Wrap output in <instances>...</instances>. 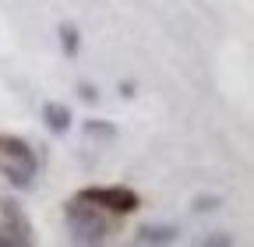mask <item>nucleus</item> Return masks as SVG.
<instances>
[{
    "mask_svg": "<svg viewBox=\"0 0 254 247\" xmlns=\"http://www.w3.org/2000/svg\"><path fill=\"white\" fill-rule=\"evenodd\" d=\"M85 134H88V138H106V141H113V138H117V127H113V124H106V120H85Z\"/></svg>",
    "mask_w": 254,
    "mask_h": 247,
    "instance_id": "obj_8",
    "label": "nucleus"
},
{
    "mask_svg": "<svg viewBox=\"0 0 254 247\" xmlns=\"http://www.w3.org/2000/svg\"><path fill=\"white\" fill-rule=\"evenodd\" d=\"M134 240L138 244H173L177 240V226H141L138 233H134Z\"/></svg>",
    "mask_w": 254,
    "mask_h": 247,
    "instance_id": "obj_6",
    "label": "nucleus"
},
{
    "mask_svg": "<svg viewBox=\"0 0 254 247\" xmlns=\"http://www.w3.org/2000/svg\"><path fill=\"white\" fill-rule=\"evenodd\" d=\"M71 110H67V103H57V99H46L43 103V124L53 131V134H67L71 131Z\"/></svg>",
    "mask_w": 254,
    "mask_h": 247,
    "instance_id": "obj_5",
    "label": "nucleus"
},
{
    "mask_svg": "<svg viewBox=\"0 0 254 247\" xmlns=\"http://www.w3.org/2000/svg\"><path fill=\"white\" fill-rule=\"evenodd\" d=\"M201 244H205V247H226V244H233V240H230V237H222V233H212V237H205Z\"/></svg>",
    "mask_w": 254,
    "mask_h": 247,
    "instance_id": "obj_10",
    "label": "nucleus"
},
{
    "mask_svg": "<svg viewBox=\"0 0 254 247\" xmlns=\"http://www.w3.org/2000/svg\"><path fill=\"white\" fill-rule=\"evenodd\" d=\"M212 208H219V198H198L194 201V212H212Z\"/></svg>",
    "mask_w": 254,
    "mask_h": 247,
    "instance_id": "obj_11",
    "label": "nucleus"
},
{
    "mask_svg": "<svg viewBox=\"0 0 254 247\" xmlns=\"http://www.w3.org/2000/svg\"><path fill=\"white\" fill-rule=\"evenodd\" d=\"M39 170V156L25 138L18 134H0V177H7L11 187L28 191L32 177Z\"/></svg>",
    "mask_w": 254,
    "mask_h": 247,
    "instance_id": "obj_1",
    "label": "nucleus"
},
{
    "mask_svg": "<svg viewBox=\"0 0 254 247\" xmlns=\"http://www.w3.org/2000/svg\"><path fill=\"white\" fill-rule=\"evenodd\" d=\"M57 36H60V50H64V53H67V57H78V50H81V32H78V25L64 21V25L57 28Z\"/></svg>",
    "mask_w": 254,
    "mask_h": 247,
    "instance_id": "obj_7",
    "label": "nucleus"
},
{
    "mask_svg": "<svg viewBox=\"0 0 254 247\" xmlns=\"http://www.w3.org/2000/svg\"><path fill=\"white\" fill-rule=\"evenodd\" d=\"M0 240L4 247H28L32 244V223L18 201H0Z\"/></svg>",
    "mask_w": 254,
    "mask_h": 247,
    "instance_id": "obj_4",
    "label": "nucleus"
},
{
    "mask_svg": "<svg viewBox=\"0 0 254 247\" xmlns=\"http://www.w3.org/2000/svg\"><path fill=\"white\" fill-rule=\"evenodd\" d=\"M78 96H81L85 103H99V88L88 85V81H78Z\"/></svg>",
    "mask_w": 254,
    "mask_h": 247,
    "instance_id": "obj_9",
    "label": "nucleus"
},
{
    "mask_svg": "<svg viewBox=\"0 0 254 247\" xmlns=\"http://www.w3.org/2000/svg\"><path fill=\"white\" fill-rule=\"evenodd\" d=\"M78 198H85V201H92V205H99L103 212H117V215H131V212L141 208L138 191L124 187V184H95V187H81Z\"/></svg>",
    "mask_w": 254,
    "mask_h": 247,
    "instance_id": "obj_3",
    "label": "nucleus"
},
{
    "mask_svg": "<svg viewBox=\"0 0 254 247\" xmlns=\"http://www.w3.org/2000/svg\"><path fill=\"white\" fill-rule=\"evenodd\" d=\"M64 219H67V230H71L74 244H103L106 233H110V219L103 215V208L78 198V194L64 205Z\"/></svg>",
    "mask_w": 254,
    "mask_h": 247,
    "instance_id": "obj_2",
    "label": "nucleus"
}]
</instances>
